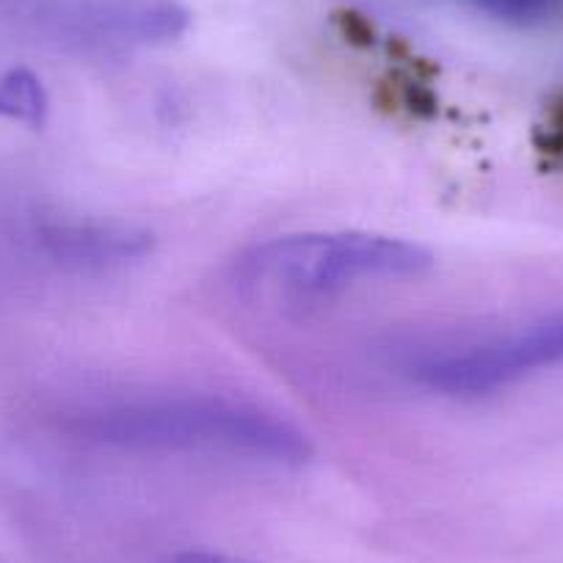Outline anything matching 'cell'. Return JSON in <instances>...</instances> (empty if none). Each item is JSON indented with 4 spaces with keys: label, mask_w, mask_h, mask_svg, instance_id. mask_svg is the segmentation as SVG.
<instances>
[{
    "label": "cell",
    "mask_w": 563,
    "mask_h": 563,
    "mask_svg": "<svg viewBox=\"0 0 563 563\" xmlns=\"http://www.w3.org/2000/svg\"><path fill=\"white\" fill-rule=\"evenodd\" d=\"M95 440L135 451H232L276 464H305L310 442L290 422L227 398H161L100 409L86 422Z\"/></svg>",
    "instance_id": "6da1fadb"
},
{
    "label": "cell",
    "mask_w": 563,
    "mask_h": 563,
    "mask_svg": "<svg viewBox=\"0 0 563 563\" xmlns=\"http://www.w3.org/2000/svg\"><path fill=\"white\" fill-rule=\"evenodd\" d=\"M434 254L420 243L371 232H301L249 249L235 265L246 290L282 299H327L356 282L420 276Z\"/></svg>",
    "instance_id": "7a4b0ae2"
},
{
    "label": "cell",
    "mask_w": 563,
    "mask_h": 563,
    "mask_svg": "<svg viewBox=\"0 0 563 563\" xmlns=\"http://www.w3.org/2000/svg\"><path fill=\"white\" fill-rule=\"evenodd\" d=\"M563 362V316L547 318L495 343L462 354L434 356L417 367V378L442 395H489L519 378Z\"/></svg>",
    "instance_id": "3957f363"
},
{
    "label": "cell",
    "mask_w": 563,
    "mask_h": 563,
    "mask_svg": "<svg viewBox=\"0 0 563 563\" xmlns=\"http://www.w3.org/2000/svg\"><path fill=\"white\" fill-rule=\"evenodd\" d=\"M51 252L75 268H111L153 252L150 232L117 224H73L47 232Z\"/></svg>",
    "instance_id": "277c9868"
},
{
    "label": "cell",
    "mask_w": 563,
    "mask_h": 563,
    "mask_svg": "<svg viewBox=\"0 0 563 563\" xmlns=\"http://www.w3.org/2000/svg\"><path fill=\"white\" fill-rule=\"evenodd\" d=\"M0 117L42 128L47 119V95L31 69H12L0 78Z\"/></svg>",
    "instance_id": "5b68a950"
},
{
    "label": "cell",
    "mask_w": 563,
    "mask_h": 563,
    "mask_svg": "<svg viewBox=\"0 0 563 563\" xmlns=\"http://www.w3.org/2000/svg\"><path fill=\"white\" fill-rule=\"evenodd\" d=\"M478 3L486 9V12L497 14V18L522 20V18H533V14H539L550 0H478Z\"/></svg>",
    "instance_id": "8992f818"
},
{
    "label": "cell",
    "mask_w": 563,
    "mask_h": 563,
    "mask_svg": "<svg viewBox=\"0 0 563 563\" xmlns=\"http://www.w3.org/2000/svg\"><path fill=\"white\" fill-rule=\"evenodd\" d=\"M169 563H249V561H241V558H232V555H221V552L191 550V552H180V555L172 558Z\"/></svg>",
    "instance_id": "52a82bcc"
}]
</instances>
